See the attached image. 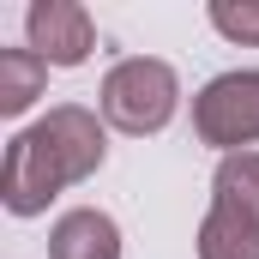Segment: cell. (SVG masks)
<instances>
[{
  "label": "cell",
  "mask_w": 259,
  "mask_h": 259,
  "mask_svg": "<svg viewBox=\"0 0 259 259\" xmlns=\"http://www.w3.org/2000/svg\"><path fill=\"white\" fill-rule=\"evenodd\" d=\"M103 163H109V121L84 103H55L42 121L6 139L0 205L12 217H42L66 187L91 181Z\"/></svg>",
  "instance_id": "cell-1"
},
{
  "label": "cell",
  "mask_w": 259,
  "mask_h": 259,
  "mask_svg": "<svg viewBox=\"0 0 259 259\" xmlns=\"http://www.w3.org/2000/svg\"><path fill=\"white\" fill-rule=\"evenodd\" d=\"M181 109V78L175 66L157 61V55H127L103 72V91H97V115L127 139H151L175 121Z\"/></svg>",
  "instance_id": "cell-2"
},
{
  "label": "cell",
  "mask_w": 259,
  "mask_h": 259,
  "mask_svg": "<svg viewBox=\"0 0 259 259\" xmlns=\"http://www.w3.org/2000/svg\"><path fill=\"white\" fill-rule=\"evenodd\" d=\"M193 139L211 145L217 157H235V151L259 145V66H235V72H217L211 84H199Z\"/></svg>",
  "instance_id": "cell-3"
},
{
  "label": "cell",
  "mask_w": 259,
  "mask_h": 259,
  "mask_svg": "<svg viewBox=\"0 0 259 259\" xmlns=\"http://www.w3.org/2000/svg\"><path fill=\"white\" fill-rule=\"evenodd\" d=\"M24 49H36L49 66H84L97 49V24L78 0H30L24 12Z\"/></svg>",
  "instance_id": "cell-4"
},
{
  "label": "cell",
  "mask_w": 259,
  "mask_h": 259,
  "mask_svg": "<svg viewBox=\"0 0 259 259\" xmlns=\"http://www.w3.org/2000/svg\"><path fill=\"white\" fill-rule=\"evenodd\" d=\"M49 259H121V223L97 205H72L49 229Z\"/></svg>",
  "instance_id": "cell-5"
},
{
  "label": "cell",
  "mask_w": 259,
  "mask_h": 259,
  "mask_svg": "<svg viewBox=\"0 0 259 259\" xmlns=\"http://www.w3.org/2000/svg\"><path fill=\"white\" fill-rule=\"evenodd\" d=\"M199 259H259V217L235 211V205H217L199 217Z\"/></svg>",
  "instance_id": "cell-6"
},
{
  "label": "cell",
  "mask_w": 259,
  "mask_h": 259,
  "mask_svg": "<svg viewBox=\"0 0 259 259\" xmlns=\"http://www.w3.org/2000/svg\"><path fill=\"white\" fill-rule=\"evenodd\" d=\"M49 84V61L36 49H0V115L18 121Z\"/></svg>",
  "instance_id": "cell-7"
},
{
  "label": "cell",
  "mask_w": 259,
  "mask_h": 259,
  "mask_svg": "<svg viewBox=\"0 0 259 259\" xmlns=\"http://www.w3.org/2000/svg\"><path fill=\"white\" fill-rule=\"evenodd\" d=\"M211 199H217V205H235V211H247V217H259V151L223 157L217 175H211Z\"/></svg>",
  "instance_id": "cell-8"
},
{
  "label": "cell",
  "mask_w": 259,
  "mask_h": 259,
  "mask_svg": "<svg viewBox=\"0 0 259 259\" xmlns=\"http://www.w3.org/2000/svg\"><path fill=\"white\" fill-rule=\"evenodd\" d=\"M205 18H211V30H217L223 42L259 49V0H211Z\"/></svg>",
  "instance_id": "cell-9"
}]
</instances>
